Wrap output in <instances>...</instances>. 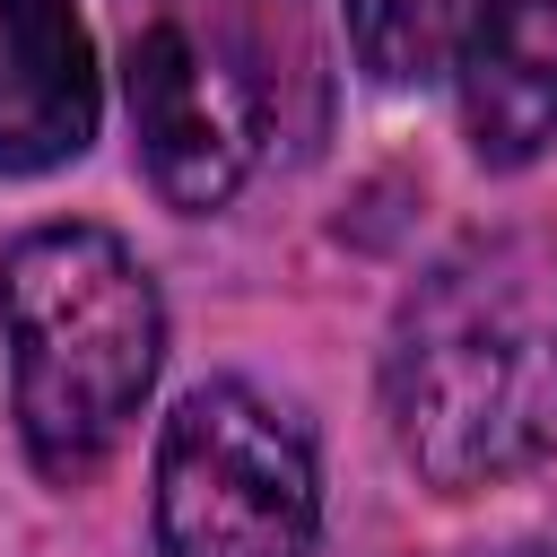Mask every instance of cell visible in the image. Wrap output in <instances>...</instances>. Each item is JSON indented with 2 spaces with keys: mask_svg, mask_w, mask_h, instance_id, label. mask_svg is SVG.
Instances as JSON below:
<instances>
[{
  "mask_svg": "<svg viewBox=\"0 0 557 557\" xmlns=\"http://www.w3.org/2000/svg\"><path fill=\"white\" fill-rule=\"evenodd\" d=\"M470 26V0H348V44L374 87H418L453 70Z\"/></svg>",
  "mask_w": 557,
  "mask_h": 557,
  "instance_id": "52a82bcc",
  "label": "cell"
},
{
  "mask_svg": "<svg viewBox=\"0 0 557 557\" xmlns=\"http://www.w3.org/2000/svg\"><path fill=\"white\" fill-rule=\"evenodd\" d=\"M383 426L444 496L557 453V235H479L400 296Z\"/></svg>",
  "mask_w": 557,
  "mask_h": 557,
  "instance_id": "6da1fadb",
  "label": "cell"
},
{
  "mask_svg": "<svg viewBox=\"0 0 557 557\" xmlns=\"http://www.w3.org/2000/svg\"><path fill=\"white\" fill-rule=\"evenodd\" d=\"M122 104L165 209H226L322 122L313 0H122Z\"/></svg>",
  "mask_w": 557,
  "mask_h": 557,
  "instance_id": "7a4b0ae2",
  "label": "cell"
},
{
  "mask_svg": "<svg viewBox=\"0 0 557 557\" xmlns=\"http://www.w3.org/2000/svg\"><path fill=\"white\" fill-rule=\"evenodd\" d=\"M104 70L78 0H0V183L87 157Z\"/></svg>",
  "mask_w": 557,
  "mask_h": 557,
  "instance_id": "5b68a950",
  "label": "cell"
},
{
  "mask_svg": "<svg viewBox=\"0 0 557 557\" xmlns=\"http://www.w3.org/2000/svg\"><path fill=\"white\" fill-rule=\"evenodd\" d=\"M0 322H9V409L17 444L52 487H78L131 435L157 357L165 305L148 261L113 226H35L0 261Z\"/></svg>",
  "mask_w": 557,
  "mask_h": 557,
  "instance_id": "3957f363",
  "label": "cell"
},
{
  "mask_svg": "<svg viewBox=\"0 0 557 557\" xmlns=\"http://www.w3.org/2000/svg\"><path fill=\"white\" fill-rule=\"evenodd\" d=\"M322 461L296 409L200 383L157 435V557H313Z\"/></svg>",
  "mask_w": 557,
  "mask_h": 557,
  "instance_id": "277c9868",
  "label": "cell"
},
{
  "mask_svg": "<svg viewBox=\"0 0 557 557\" xmlns=\"http://www.w3.org/2000/svg\"><path fill=\"white\" fill-rule=\"evenodd\" d=\"M513 557H557V548H513Z\"/></svg>",
  "mask_w": 557,
  "mask_h": 557,
  "instance_id": "ba28073f",
  "label": "cell"
},
{
  "mask_svg": "<svg viewBox=\"0 0 557 557\" xmlns=\"http://www.w3.org/2000/svg\"><path fill=\"white\" fill-rule=\"evenodd\" d=\"M453 87L470 157L496 174L531 165L557 139V0H470Z\"/></svg>",
  "mask_w": 557,
  "mask_h": 557,
  "instance_id": "8992f818",
  "label": "cell"
}]
</instances>
